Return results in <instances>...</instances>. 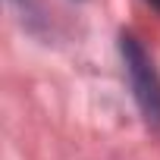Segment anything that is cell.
Returning a JSON list of instances; mask_svg holds the SVG:
<instances>
[{
	"label": "cell",
	"instance_id": "6da1fadb",
	"mask_svg": "<svg viewBox=\"0 0 160 160\" xmlns=\"http://www.w3.org/2000/svg\"><path fill=\"white\" fill-rule=\"evenodd\" d=\"M119 41H122V60H126V69H129V78H132L135 101H138L141 113L151 122H160V78H157V69H154L151 57L144 53V47L132 35H122Z\"/></svg>",
	"mask_w": 160,
	"mask_h": 160
},
{
	"label": "cell",
	"instance_id": "7a4b0ae2",
	"mask_svg": "<svg viewBox=\"0 0 160 160\" xmlns=\"http://www.w3.org/2000/svg\"><path fill=\"white\" fill-rule=\"evenodd\" d=\"M148 3H151V7H154V10H160V0H148Z\"/></svg>",
	"mask_w": 160,
	"mask_h": 160
}]
</instances>
